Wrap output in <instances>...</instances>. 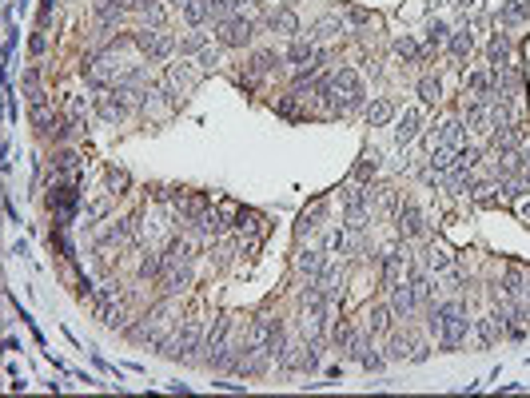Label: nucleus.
I'll return each instance as SVG.
<instances>
[{
	"mask_svg": "<svg viewBox=\"0 0 530 398\" xmlns=\"http://www.w3.org/2000/svg\"><path fill=\"white\" fill-rule=\"evenodd\" d=\"M136 36V48L148 56V64H156V60H168L171 52H176V40H171V32H164L160 24H144L140 32H132Z\"/></svg>",
	"mask_w": 530,
	"mask_h": 398,
	"instance_id": "nucleus-1",
	"label": "nucleus"
},
{
	"mask_svg": "<svg viewBox=\"0 0 530 398\" xmlns=\"http://www.w3.org/2000/svg\"><path fill=\"white\" fill-rule=\"evenodd\" d=\"M251 36H255V20L243 16V12L216 24V40H220V48H248Z\"/></svg>",
	"mask_w": 530,
	"mask_h": 398,
	"instance_id": "nucleus-2",
	"label": "nucleus"
},
{
	"mask_svg": "<svg viewBox=\"0 0 530 398\" xmlns=\"http://www.w3.org/2000/svg\"><path fill=\"white\" fill-rule=\"evenodd\" d=\"M391 311H395V318H403V323H410V318H415V311H419V295H415V287H410V283H391Z\"/></svg>",
	"mask_w": 530,
	"mask_h": 398,
	"instance_id": "nucleus-3",
	"label": "nucleus"
},
{
	"mask_svg": "<svg viewBox=\"0 0 530 398\" xmlns=\"http://www.w3.org/2000/svg\"><path fill=\"white\" fill-rule=\"evenodd\" d=\"M395 227H399V239H419L423 231H427V223H423V211L415 199H407L399 211H395Z\"/></svg>",
	"mask_w": 530,
	"mask_h": 398,
	"instance_id": "nucleus-4",
	"label": "nucleus"
},
{
	"mask_svg": "<svg viewBox=\"0 0 530 398\" xmlns=\"http://www.w3.org/2000/svg\"><path fill=\"white\" fill-rule=\"evenodd\" d=\"M487 64L490 72H499V68H510L514 64V44H510V32H494L487 44Z\"/></svg>",
	"mask_w": 530,
	"mask_h": 398,
	"instance_id": "nucleus-5",
	"label": "nucleus"
},
{
	"mask_svg": "<svg viewBox=\"0 0 530 398\" xmlns=\"http://www.w3.org/2000/svg\"><path fill=\"white\" fill-rule=\"evenodd\" d=\"M96 112H100L104 124H120V119L128 116V100H124L116 88H104L100 96H96Z\"/></svg>",
	"mask_w": 530,
	"mask_h": 398,
	"instance_id": "nucleus-6",
	"label": "nucleus"
},
{
	"mask_svg": "<svg viewBox=\"0 0 530 398\" xmlns=\"http://www.w3.org/2000/svg\"><path fill=\"white\" fill-rule=\"evenodd\" d=\"M419 128H423V108H407L399 116V124H395V148H410V139L419 136Z\"/></svg>",
	"mask_w": 530,
	"mask_h": 398,
	"instance_id": "nucleus-7",
	"label": "nucleus"
},
{
	"mask_svg": "<svg viewBox=\"0 0 530 398\" xmlns=\"http://www.w3.org/2000/svg\"><path fill=\"white\" fill-rule=\"evenodd\" d=\"M280 64H283V56H280V52H271V48L251 52V56H248V80L271 76V72H280Z\"/></svg>",
	"mask_w": 530,
	"mask_h": 398,
	"instance_id": "nucleus-8",
	"label": "nucleus"
},
{
	"mask_svg": "<svg viewBox=\"0 0 530 398\" xmlns=\"http://www.w3.org/2000/svg\"><path fill=\"white\" fill-rule=\"evenodd\" d=\"M315 283H319V291L327 295L331 307H335V303H343V267H339V263H327V267H323V275L315 279Z\"/></svg>",
	"mask_w": 530,
	"mask_h": 398,
	"instance_id": "nucleus-9",
	"label": "nucleus"
},
{
	"mask_svg": "<svg viewBox=\"0 0 530 398\" xmlns=\"http://www.w3.org/2000/svg\"><path fill=\"white\" fill-rule=\"evenodd\" d=\"M315 56H319V44H315L311 36H295L283 60H287V64H295V72H300V68H307V64H311Z\"/></svg>",
	"mask_w": 530,
	"mask_h": 398,
	"instance_id": "nucleus-10",
	"label": "nucleus"
},
{
	"mask_svg": "<svg viewBox=\"0 0 530 398\" xmlns=\"http://www.w3.org/2000/svg\"><path fill=\"white\" fill-rule=\"evenodd\" d=\"M267 28L283 32V36H300V16H295L287 4H275V9L267 12Z\"/></svg>",
	"mask_w": 530,
	"mask_h": 398,
	"instance_id": "nucleus-11",
	"label": "nucleus"
},
{
	"mask_svg": "<svg viewBox=\"0 0 530 398\" xmlns=\"http://www.w3.org/2000/svg\"><path fill=\"white\" fill-rule=\"evenodd\" d=\"M323 267H327V251L307 247V251H300V255H295V271H300L303 279H319Z\"/></svg>",
	"mask_w": 530,
	"mask_h": 398,
	"instance_id": "nucleus-12",
	"label": "nucleus"
},
{
	"mask_svg": "<svg viewBox=\"0 0 530 398\" xmlns=\"http://www.w3.org/2000/svg\"><path fill=\"white\" fill-rule=\"evenodd\" d=\"M363 119H367V128H387L391 119H395V104L391 100H371L367 108H363Z\"/></svg>",
	"mask_w": 530,
	"mask_h": 398,
	"instance_id": "nucleus-13",
	"label": "nucleus"
},
{
	"mask_svg": "<svg viewBox=\"0 0 530 398\" xmlns=\"http://www.w3.org/2000/svg\"><path fill=\"white\" fill-rule=\"evenodd\" d=\"M391 318H395L391 303H379V307H371L367 315H363V330H371V335H387V330H391Z\"/></svg>",
	"mask_w": 530,
	"mask_h": 398,
	"instance_id": "nucleus-14",
	"label": "nucleus"
},
{
	"mask_svg": "<svg viewBox=\"0 0 530 398\" xmlns=\"http://www.w3.org/2000/svg\"><path fill=\"white\" fill-rule=\"evenodd\" d=\"M499 20H502V28H519V24L530 20V4L526 0H507L499 9Z\"/></svg>",
	"mask_w": 530,
	"mask_h": 398,
	"instance_id": "nucleus-15",
	"label": "nucleus"
},
{
	"mask_svg": "<svg viewBox=\"0 0 530 398\" xmlns=\"http://www.w3.org/2000/svg\"><path fill=\"white\" fill-rule=\"evenodd\" d=\"M462 139H467V124H462L459 116H450V119H442V124H439V144H447V148L459 151Z\"/></svg>",
	"mask_w": 530,
	"mask_h": 398,
	"instance_id": "nucleus-16",
	"label": "nucleus"
},
{
	"mask_svg": "<svg viewBox=\"0 0 530 398\" xmlns=\"http://www.w3.org/2000/svg\"><path fill=\"white\" fill-rule=\"evenodd\" d=\"M423 267H427V271H435V275H442V271H450V267H455V255H450L447 247H439V243H430V247L423 251Z\"/></svg>",
	"mask_w": 530,
	"mask_h": 398,
	"instance_id": "nucleus-17",
	"label": "nucleus"
},
{
	"mask_svg": "<svg viewBox=\"0 0 530 398\" xmlns=\"http://www.w3.org/2000/svg\"><path fill=\"white\" fill-rule=\"evenodd\" d=\"M180 16L188 20L191 28H203L211 20V9H208V0H180Z\"/></svg>",
	"mask_w": 530,
	"mask_h": 398,
	"instance_id": "nucleus-18",
	"label": "nucleus"
},
{
	"mask_svg": "<svg viewBox=\"0 0 530 398\" xmlns=\"http://www.w3.org/2000/svg\"><path fill=\"white\" fill-rule=\"evenodd\" d=\"M410 350H415V338L403 330V335H391L387 338V362H407Z\"/></svg>",
	"mask_w": 530,
	"mask_h": 398,
	"instance_id": "nucleus-19",
	"label": "nucleus"
},
{
	"mask_svg": "<svg viewBox=\"0 0 530 398\" xmlns=\"http://www.w3.org/2000/svg\"><path fill=\"white\" fill-rule=\"evenodd\" d=\"M64 119H68L76 131L88 128V112H84V100L80 96H64Z\"/></svg>",
	"mask_w": 530,
	"mask_h": 398,
	"instance_id": "nucleus-20",
	"label": "nucleus"
},
{
	"mask_svg": "<svg viewBox=\"0 0 530 398\" xmlns=\"http://www.w3.org/2000/svg\"><path fill=\"white\" fill-rule=\"evenodd\" d=\"M447 48H450V56H455V60H467L470 48H475V36H470V28H455V32H450Z\"/></svg>",
	"mask_w": 530,
	"mask_h": 398,
	"instance_id": "nucleus-21",
	"label": "nucleus"
},
{
	"mask_svg": "<svg viewBox=\"0 0 530 398\" xmlns=\"http://www.w3.org/2000/svg\"><path fill=\"white\" fill-rule=\"evenodd\" d=\"M375 171H379V151L371 148V151H363V156H359V163H355L351 179H355V183H367V179L375 176Z\"/></svg>",
	"mask_w": 530,
	"mask_h": 398,
	"instance_id": "nucleus-22",
	"label": "nucleus"
},
{
	"mask_svg": "<svg viewBox=\"0 0 530 398\" xmlns=\"http://www.w3.org/2000/svg\"><path fill=\"white\" fill-rule=\"evenodd\" d=\"M323 199H315L311 203V211H303L300 215V223H295V235H311V231H319V219H323Z\"/></svg>",
	"mask_w": 530,
	"mask_h": 398,
	"instance_id": "nucleus-23",
	"label": "nucleus"
},
{
	"mask_svg": "<svg viewBox=\"0 0 530 398\" xmlns=\"http://www.w3.org/2000/svg\"><path fill=\"white\" fill-rule=\"evenodd\" d=\"M339 32H343V20H339V16H323L319 24H315V28L307 32V36L315 40V44H323V40H335Z\"/></svg>",
	"mask_w": 530,
	"mask_h": 398,
	"instance_id": "nucleus-24",
	"label": "nucleus"
},
{
	"mask_svg": "<svg viewBox=\"0 0 530 398\" xmlns=\"http://www.w3.org/2000/svg\"><path fill=\"white\" fill-rule=\"evenodd\" d=\"M419 100L423 104H427V108H435V104H439L442 100V84H439V76H419Z\"/></svg>",
	"mask_w": 530,
	"mask_h": 398,
	"instance_id": "nucleus-25",
	"label": "nucleus"
},
{
	"mask_svg": "<svg viewBox=\"0 0 530 398\" xmlns=\"http://www.w3.org/2000/svg\"><path fill=\"white\" fill-rule=\"evenodd\" d=\"M395 52H399L407 64H427V48H419V44H415L410 36H399V40H395Z\"/></svg>",
	"mask_w": 530,
	"mask_h": 398,
	"instance_id": "nucleus-26",
	"label": "nucleus"
},
{
	"mask_svg": "<svg viewBox=\"0 0 530 398\" xmlns=\"http://www.w3.org/2000/svg\"><path fill=\"white\" fill-rule=\"evenodd\" d=\"M335 92H339V96H351V92H363V80H359V72H355V68H339V72H335Z\"/></svg>",
	"mask_w": 530,
	"mask_h": 398,
	"instance_id": "nucleus-27",
	"label": "nucleus"
},
{
	"mask_svg": "<svg viewBox=\"0 0 530 398\" xmlns=\"http://www.w3.org/2000/svg\"><path fill=\"white\" fill-rule=\"evenodd\" d=\"M379 203V211H387V215H395L399 211V191L395 188H375L371 191V208Z\"/></svg>",
	"mask_w": 530,
	"mask_h": 398,
	"instance_id": "nucleus-28",
	"label": "nucleus"
},
{
	"mask_svg": "<svg viewBox=\"0 0 530 398\" xmlns=\"http://www.w3.org/2000/svg\"><path fill=\"white\" fill-rule=\"evenodd\" d=\"M132 9L140 12L148 24H160V28H164V0H136Z\"/></svg>",
	"mask_w": 530,
	"mask_h": 398,
	"instance_id": "nucleus-29",
	"label": "nucleus"
},
{
	"mask_svg": "<svg viewBox=\"0 0 530 398\" xmlns=\"http://www.w3.org/2000/svg\"><path fill=\"white\" fill-rule=\"evenodd\" d=\"M203 48H208V32L203 28H191V36L180 40V56H200Z\"/></svg>",
	"mask_w": 530,
	"mask_h": 398,
	"instance_id": "nucleus-30",
	"label": "nucleus"
},
{
	"mask_svg": "<svg viewBox=\"0 0 530 398\" xmlns=\"http://www.w3.org/2000/svg\"><path fill=\"white\" fill-rule=\"evenodd\" d=\"M52 168L60 171V176H72V171L84 168V159L76 156V151H56V156H52Z\"/></svg>",
	"mask_w": 530,
	"mask_h": 398,
	"instance_id": "nucleus-31",
	"label": "nucleus"
},
{
	"mask_svg": "<svg viewBox=\"0 0 530 398\" xmlns=\"http://www.w3.org/2000/svg\"><path fill=\"white\" fill-rule=\"evenodd\" d=\"M208 9H211V24H220L228 16H240V0H208Z\"/></svg>",
	"mask_w": 530,
	"mask_h": 398,
	"instance_id": "nucleus-32",
	"label": "nucleus"
},
{
	"mask_svg": "<svg viewBox=\"0 0 530 398\" xmlns=\"http://www.w3.org/2000/svg\"><path fill=\"white\" fill-rule=\"evenodd\" d=\"M479 159H482L479 148H459V151H455V171H467V176H470V171L479 168Z\"/></svg>",
	"mask_w": 530,
	"mask_h": 398,
	"instance_id": "nucleus-33",
	"label": "nucleus"
},
{
	"mask_svg": "<svg viewBox=\"0 0 530 398\" xmlns=\"http://www.w3.org/2000/svg\"><path fill=\"white\" fill-rule=\"evenodd\" d=\"M160 271H164V255L148 251V255L140 259V283H148V279H160Z\"/></svg>",
	"mask_w": 530,
	"mask_h": 398,
	"instance_id": "nucleus-34",
	"label": "nucleus"
},
{
	"mask_svg": "<svg viewBox=\"0 0 530 398\" xmlns=\"http://www.w3.org/2000/svg\"><path fill=\"white\" fill-rule=\"evenodd\" d=\"M447 40H450L447 20H430V24H427V48H442Z\"/></svg>",
	"mask_w": 530,
	"mask_h": 398,
	"instance_id": "nucleus-35",
	"label": "nucleus"
},
{
	"mask_svg": "<svg viewBox=\"0 0 530 398\" xmlns=\"http://www.w3.org/2000/svg\"><path fill=\"white\" fill-rule=\"evenodd\" d=\"M100 318H104V327H112V330H124V303H108V307H100Z\"/></svg>",
	"mask_w": 530,
	"mask_h": 398,
	"instance_id": "nucleus-36",
	"label": "nucleus"
},
{
	"mask_svg": "<svg viewBox=\"0 0 530 398\" xmlns=\"http://www.w3.org/2000/svg\"><path fill=\"white\" fill-rule=\"evenodd\" d=\"M263 219H260V211H251V208H240L235 211V231H243V235H251V231L260 227Z\"/></svg>",
	"mask_w": 530,
	"mask_h": 398,
	"instance_id": "nucleus-37",
	"label": "nucleus"
},
{
	"mask_svg": "<svg viewBox=\"0 0 530 398\" xmlns=\"http://www.w3.org/2000/svg\"><path fill=\"white\" fill-rule=\"evenodd\" d=\"M347 235H351L347 227H331L327 231V255H343V251H347Z\"/></svg>",
	"mask_w": 530,
	"mask_h": 398,
	"instance_id": "nucleus-38",
	"label": "nucleus"
},
{
	"mask_svg": "<svg viewBox=\"0 0 530 398\" xmlns=\"http://www.w3.org/2000/svg\"><path fill=\"white\" fill-rule=\"evenodd\" d=\"M124 188H128V171L112 168L108 171V191H112V195H124Z\"/></svg>",
	"mask_w": 530,
	"mask_h": 398,
	"instance_id": "nucleus-39",
	"label": "nucleus"
},
{
	"mask_svg": "<svg viewBox=\"0 0 530 398\" xmlns=\"http://www.w3.org/2000/svg\"><path fill=\"white\" fill-rule=\"evenodd\" d=\"M275 112L287 116V119H295V116H300V96H283L280 104H275Z\"/></svg>",
	"mask_w": 530,
	"mask_h": 398,
	"instance_id": "nucleus-40",
	"label": "nucleus"
},
{
	"mask_svg": "<svg viewBox=\"0 0 530 398\" xmlns=\"http://www.w3.org/2000/svg\"><path fill=\"white\" fill-rule=\"evenodd\" d=\"M359 362H363V370H383V362H387V355H379V350L371 347L367 355L359 358Z\"/></svg>",
	"mask_w": 530,
	"mask_h": 398,
	"instance_id": "nucleus-41",
	"label": "nucleus"
},
{
	"mask_svg": "<svg viewBox=\"0 0 530 398\" xmlns=\"http://www.w3.org/2000/svg\"><path fill=\"white\" fill-rule=\"evenodd\" d=\"M28 48L36 52V56H44V52H48V36H44V28H41V32H32V40H28Z\"/></svg>",
	"mask_w": 530,
	"mask_h": 398,
	"instance_id": "nucleus-42",
	"label": "nucleus"
},
{
	"mask_svg": "<svg viewBox=\"0 0 530 398\" xmlns=\"http://www.w3.org/2000/svg\"><path fill=\"white\" fill-rule=\"evenodd\" d=\"M216 64H220V52L203 48V52H200V72H211V68H216Z\"/></svg>",
	"mask_w": 530,
	"mask_h": 398,
	"instance_id": "nucleus-43",
	"label": "nucleus"
},
{
	"mask_svg": "<svg viewBox=\"0 0 530 398\" xmlns=\"http://www.w3.org/2000/svg\"><path fill=\"white\" fill-rule=\"evenodd\" d=\"M519 215L530 219V199H519Z\"/></svg>",
	"mask_w": 530,
	"mask_h": 398,
	"instance_id": "nucleus-44",
	"label": "nucleus"
},
{
	"mask_svg": "<svg viewBox=\"0 0 530 398\" xmlns=\"http://www.w3.org/2000/svg\"><path fill=\"white\" fill-rule=\"evenodd\" d=\"M522 179H526V188H530V159H526V168H522Z\"/></svg>",
	"mask_w": 530,
	"mask_h": 398,
	"instance_id": "nucleus-45",
	"label": "nucleus"
},
{
	"mask_svg": "<svg viewBox=\"0 0 530 398\" xmlns=\"http://www.w3.org/2000/svg\"><path fill=\"white\" fill-rule=\"evenodd\" d=\"M455 4H459V9H470V4H475V0H455Z\"/></svg>",
	"mask_w": 530,
	"mask_h": 398,
	"instance_id": "nucleus-46",
	"label": "nucleus"
},
{
	"mask_svg": "<svg viewBox=\"0 0 530 398\" xmlns=\"http://www.w3.org/2000/svg\"><path fill=\"white\" fill-rule=\"evenodd\" d=\"M24 4H28V0H21V9H24Z\"/></svg>",
	"mask_w": 530,
	"mask_h": 398,
	"instance_id": "nucleus-47",
	"label": "nucleus"
}]
</instances>
